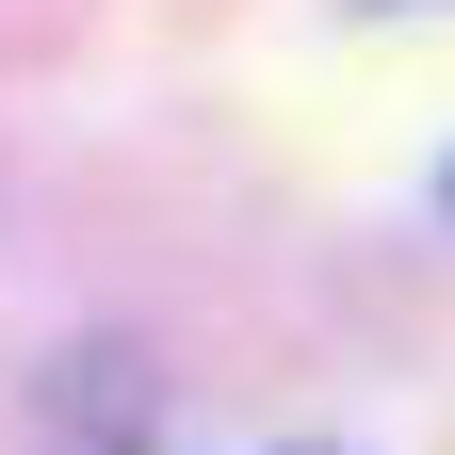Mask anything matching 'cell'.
Instances as JSON below:
<instances>
[{
	"label": "cell",
	"mask_w": 455,
	"mask_h": 455,
	"mask_svg": "<svg viewBox=\"0 0 455 455\" xmlns=\"http://www.w3.org/2000/svg\"><path fill=\"white\" fill-rule=\"evenodd\" d=\"M439 196H455V180H439Z\"/></svg>",
	"instance_id": "1"
}]
</instances>
